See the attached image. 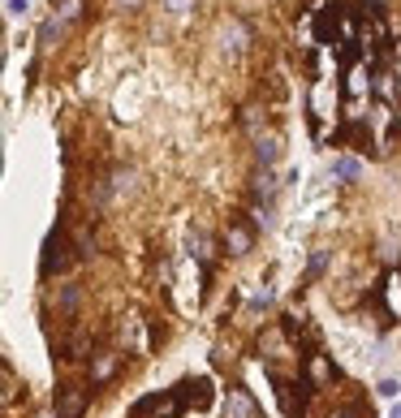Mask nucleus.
<instances>
[{"label": "nucleus", "mask_w": 401, "mask_h": 418, "mask_svg": "<svg viewBox=\"0 0 401 418\" xmlns=\"http://www.w3.org/2000/svg\"><path fill=\"white\" fill-rule=\"evenodd\" d=\"M311 117H315V130H328V117H337V87L328 78H319L311 87V100H307Z\"/></svg>", "instance_id": "nucleus-4"}, {"label": "nucleus", "mask_w": 401, "mask_h": 418, "mask_svg": "<svg viewBox=\"0 0 401 418\" xmlns=\"http://www.w3.org/2000/svg\"><path fill=\"white\" fill-rule=\"evenodd\" d=\"M259 354H268L272 362H281V358H293L289 332H285V328H268V332H259Z\"/></svg>", "instance_id": "nucleus-5"}, {"label": "nucleus", "mask_w": 401, "mask_h": 418, "mask_svg": "<svg viewBox=\"0 0 401 418\" xmlns=\"http://www.w3.org/2000/svg\"><path fill=\"white\" fill-rule=\"evenodd\" d=\"M78 298H82L78 285H69V281L57 285V311H61V315H73V311H78Z\"/></svg>", "instance_id": "nucleus-13"}, {"label": "nucleus", "mask_w": 401, "mask_h": 418, "mask_svg": "<svg viewBox=\"0 0 401 418\" xmlns=\"http://www.w3.org/2000/svg\"><path fill=\"white\" fill-rule=\"evenodd\" d=\"M328 418H367V410H363L358 401H349V405H341V410H333Z\"/></svg>", "instance_id": "nucleus-21"}, {"label": "nucleus", "mask_w": 401, "mask_h": 418, "mask_svg": "<svg viewBox=\"0 0 401 418\" xmlns=\"http://www.w3.org/2000/svg\"><path fill=\"white\" fill-rule=\"evenodd\" d=\"M194 0H164V9H173V13H182V9H190Z\"/></svg>", "instance_id": "nucleus-26"}, {"label": "nucleus", "mask_w": 401, "mask_h": 418, "mask_svg": "<svg viewBox=\"0 0 401 418\" xmlns=\"http://www.w3.org/2000/svg\"><path fill=\"white\" fill-rule=\"evenodd\" d=\"M358 173H363V164H358L354 156H337V160H333V177H341V181H354Z\"/></svg>", "instance_id": "nucleus-16"}, {"label": "nucleus", "mask_w": 401, "mask_h": 418, "mask_svg": "<svg viewBox=\"0 0 401 418\" xmlns=\"http://www.w3.org/2000/svg\"><path fill=\"white\" fill-rule=\"evenodd\" d=\"M69 263H78V251H73V241L65 237V229H57L52 237L43 241V259H39V267H43V276H57V272H65Z\"/></svg>", "instance_id": "nucleus-1"}, {"label": "nucleus", "mask_w": 401, "mask_h": 418, "mask_svg": "<svg viewBox=\"0 0 401 418\" xmlns=\"http://www.w3.org/2000/svg\"><path fill=\"white\" fill-rule=\"evenodd\" d=\"M121 341H125V345H130L134 354H143V350H147V336L138 332V319H134V315H130V319L121 324Z\"/></svg>", "instance_id": "nucleus-14"}, {"label": "nucleus", "mask_w": 401, "mask_h": 418, "mask_svg": "<svg viewBox=\"0 0 401 418\" xmlns=\"http://www.w3.org/2000/svg\"><path fill=\"white\" fill-rule=\"evenodd\" d=\"M9 13H13V17H22V13H27V0H9Z\"/></svg>", "instance_id": "nucleus-27"}, {"label": "nucleus", "mask_w": 401, "mask_h": 418, "mask_svg": "<svg viewBox=\"0 0 401 418\" xmlns=\"http://www.w3.org/2000/svg\"><path fill=\"white\" fill-rule=\"evenodd\" d=\"M78 17H82V0H57V13L43 22L39 43H43V47H52V43L69 31V22H78Z\"/></svg>", "instance_id": "nucleus-2"}, {"label": "nucleus", "mask_w": 401, "mask_h": 418, "mask_svg": "<svg viewBox=\"0 0 401 418\" xmlns=\"http://www.w3.org/2000/svg\"><path fill=\"white\" fill-rule=\"evenodd\" d=\"M393 418H401V401H397V405H393Z\"/></svg>", "instance_id": "nucleus-29"}, {"label": "nucleus", "mask_w": 401, "mask_h": 418, "mask_svg": "<svg viewBox=\"0 0 401 418\" xmlns=\"http://www.w3.org/2000/svg\"><path fill=\"white\" fill-rule=\"evenodd\" d=\"M190 251H194L198 263H212V241H207L203 233H190Z\"/></svg>", "instance_id": "nucleus-18"}, {"label": "nucleus", "mask_w": 401, "mask_h": 418, "mask_svg": "<svg viewBox=\"0 0 401 418\" xmlns=\"http://www.w3.org/2000/svg\"><path fill=\"white\" fill-rule=\"evenodd\" d=\"M224 246H229V255H246L250 246H255V233H250L246 225H229L224 229Z\"/></svg>", "instance_id": "nucleus-10"}, {"label": "nucleus", "mask_w": 401, "mask_h": 418, "mask_svg": "<svg viewBox=\"0 0 401 418\" xmlns=\"http://www.w3.org/2000/svg\"><path fill=\"white\" fill-rule=\"evenodd\" d=\"M87 410V388L82 384H65L57 397V418H82Z\"/></svg>", "instance_id": "nucleus-6"}, {"label": "nucleus", "mask_w": 401, "mask_h": 418, "mask_svg": "<svg viewBox=\"0 0 401 418\" xmlns=\"http://www.w3.org/2000/svg\"><path fill=\"white\" fill-rule=\"evenodd\" d=\"M255 194L259 199H272V194H277V173H272V168H263V173L255 177Z\"/></svg>", "instance_id": "nucleus-17"}, {"label": "nucleus", "mask_w": 401, "mask_h": 418, "mask_svg": "<svg viewBox=\"0 0 401 418\" xmlns=\"http://www.w3.org/2000/svg\"><path fill=\"white\" fill-rule=\"evenodd\" d=\"M73 251H78V259L91 255V233L87 229H73Z\"/></svg>", "instance_id": "nucleus-20"}, {"label": "nucleus", "mask_w": 401, "mask_h": 418, "mask_svg": "<svg viewBox=\"0 0 401 418\" xmlns=\"http://www.w3.org/2000/svg\"><path fill=\"white\" fill-rule=\"evenodd\" d=\"M397 392H401L397 380H384V384H380V397H397Z\"/></svg>", "instance_id": "nucleus-24"}, {"label": "nucleus", "mask_w": 401, "mask_h": 418, "mask_svg": "<svg viewBox=\"0 0 401 418\" xmlns=\"http://www.w3.org/2000/svg\"><path fill=\"white\" fill-rule=\"evenodd\" d=\"M323 267H328V255H315V259H311V276H319Z\"/></svg>", "instance_id": "nucleus-25"}, {"label": "nucleus", "mask_w": 401, "mask_h": 418, "mask_svg": "<svg viewBox=\"0 0 401 418\" xmlns=\"http://www.w3.org/2000/svg\"><path fill=\"white\" fill-rule=\"evenodd\" d=\"M0 384H5V405L17 397V375H13V366L9 362H0Z\"/></svg>", "instance_id": "nucleus-19"}, {"label": "nucleus", "mask_w": 401, "mask_h": 418, "mask_svg": "<svg viewBox=\"0 0 401 418\" xmlns=\"http://www.w3.org/2000/svg\"><path fill=\"white\" fill-rule=\"evenodd\" d=\"M173 392L182 397V405L190 401V405H198V410H203V405L212 401V384H207V380H186V384H177V388H173Z\"/></svg>", "instance_id": "nucleus-9"}, {"label": "nucleus", "mask_w": 401, "mask_h": 418, "mask_svg": "<svg viewBox=\"0 0 401 418\" xmlns=\"http://www.w3.org/2000/svg\"><path fill=\"white\" fill-rule=\"evenodd\" d=\"M384 22L380 17H371V22H363V43H367V52H375V47H384Z\"/></svg>", "instance_id": "nucleus-15"}, {"label": "nucleus", "mask_w": 401, "mask_h": 418, "mask_svg": "<svg viewBox=\"0 0 401 418\" xmlns=\"http://www.w3.org/2000/svg\"><path fill=\"white\" fill-rule=\"evenodd\" d=\"M375 87H380V95H393V78H388V73H375Z\"/></svg>", "instance_id": "nucleus-23"}, {"label": "nucleus", "mask_w": 401, "mask_h": 418, "mask_svg": "<svg viewBox=\"0 0 401 418\" xmlns=\"http://www.w3.org/2000/svg\"><path fill=\"white\" fill-rule=\"evenodd\" d=\"M333 358L328 354H307V380H311V388H323V384H333Z\"/></svg>", "instance_id": "nucleus-8"}, {"label": "nucleus", "mask_w": 401, "mask_h": 418, "mask_svg": "<svg viewBox=\"0 0 401 418\" xmlns=\"http://www.w3.org/2000/svg\"><path fill=\"white\" fill-rule=\"evenodd\" d=\"M229 418H259L255 401H250L242 388H229Z\"/></svg>", "instance_id": "nucleus-11"}, {"label": "nucleus", "mask_w": 401, "mask_h": 418, "mask_svg": "<svg viewBox=\"0 0 401 418\" xmlns=\"http://www.w3.org/2000/svg\"><path fill=\"white\" fill-rule=\"evenodd\" d=\"M117 366H121V354H117V350L91 354V384H108V380L117 375Z\"/></svg>", "instance_id": "nucleus-7"}, {"label": "nucleus", "mask_w": 401, "mask_h": 418, "mask_svg": "<svg viewBox=\"0 0 401 418\" xmlns=\"http://www.w3.org/2000/svg\"><path fill=\"white\" fill-rule=\"evenodd\" d=\"M130 418H182V397L177 392H152L130 410Z\"/></svg>", "instance_id": "nucleus-3"}, {"label": "nucleus", "mask_w": 401, "mask_h": 418, "mask_svg": "<svg viewBox=\"0 0 401 418\" xmlns=\"http://www.w3.org/2000/svg\"><path fill=\"white\" fill-rule=\"evenodd\" d=\"M277 156H281V138L277 134H263V138H255V160L268 168V164H277Z\"/></svg>", "instance_id": "nucleus-12"}, {"label": "nucleus", "mask_w": 401, "mask_h": 418, "mask_svg": "<svg viewBox=\"0 0 401 418\" xmlns=\"http://www.w3.org/2000/svg\"><path fill=\"white\" fill-rule=\"evenodd\" d=\"M117 5H130V9H138V5H143V0H117Z\"/></svg>", "instance_id": "nucleus-28"}, {"label": "nucleus", "mask_w": 401, "mask_h": 418, "mask_svg": "<svg viewBox=\"0 0 401 418\" xmlns=\"http://www.w3.org/2000/svg\"><path fill=\"white\" fill-rule=\"evenodd\" d=\"M272 298H268V293H255V298H250V306H246V315H259L263 306H268Z\"/></svg>", "instance_id": "nucleus-22"}]
</instances>
